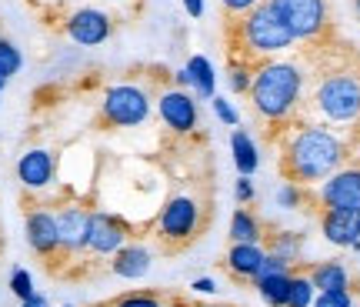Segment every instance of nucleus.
<instances>
[{
	"label": "nucleus",
	"mask_w": 360,
	"mask_h": 307,
	"mask_svg": "<svg viewBox=\"0 0 360 307\" xmlns=\"http://www.w3.org/2000/svg\"><path fill=\"white\" fill-rule=\"evenodd\" d=\"M314 297H317L314 281H310L307 274L294 270V277H290V291H287V304L283 307H310L314 304Z\"/></svg>",
	"instance_id": "25"
},
{
	"label": "nucleus",
	"mask_w": 360,
	"mask_h": 307,
	"mask_svg": "<svg viewBox=\"0 0 360 307\" xmlns=\"http://www.w3.org/2000/svg\"><path fill=\"white\" fill-rule=\"evenodd\" d=\"M307 94V74L297 61L283 57H267L254 61V80H250V107L260 117V124L267 127V137L274 141L287 124L297 120V111Z\"/></svg>",
	"instance_id": "3"
},
{
	"label": "nucleus",
	"mask_w": 360,
	"mask_h": 307,
	"mask_svg": "<svg viewBox=\"0 0 360 307\" xmlns=\"http://www.w3.org/2000/svg\"><path fill=\"white\" fill-rule=\"evenodd\" d=\"M7 287H11V294L17 297V301H27V297L37 294V291H34V274H30L27 268H13Z\"/></svg>",
	"instance_id": "27"
},
{
	"label": "nucleus",
	"mask_w": 360,
	"mask_h": 307,
	"mask_svg": "<svg viewBox=\"0 0 360 307\" xmlns=\"http://www.w3.org/2000/svg\"><path fill=\"white\" fill-rule=\"evenodd\" d=\"M257 4H264V0H220V7L231 13V17H237V13H247V11H254Z\"/></svg>",
	"instance_id": "33"
},
{
	"label": "nucleus",
	"mask_w": 360,
	"mask_h": 307,
	"mask_svg": "<svg viewBox=\"0 0 360 307\" xmlns=\"http://www.w3.org/2000/svg\"><path fill=\"white\" fill-rule=\"evenodd\" d=\"M310 307H354V291H317Z\"/></svg>",
	"instance_id": "30"
},
{
	"label": "nucleus",
	"mask_w": 360,
	"mask_h": 307,
	"mask_svg": "<svg viewBox=\"0 0 360 307\" xmlns=\"http://www.w3.org/2000/svg\"><path fill=\"white\" fill-rule=\"evenodd\" d=\"M264 251L274 257H281L283 264H290L294 268L297 261H300V251H304V241H300V234L294 230H274L264 237Z\"/></svg>",
	"instance_id": "23"
},
{
	"label": "nucleus",
	"mask_w": 360,
	"mask_h": 307,
	"mask_svg": "<svg viewBox=\"0 0 360 307\" xmlns=\"http://www.w3.org/2000/svg\"><path fill=\"white\" fill-rule=\"evenodd\" d=\"M191 307H224V304H191Z\"/></svg>",
	"instance_id": "40"
},
{
	"label": "nucleus",
	"mask_w": 360,
	"mask_h": 307,
	"mask_svg": "<svg viewBox=\"0 0 360 307\" xmlns=\"http://www.w3.org/2000/svg\"><path fill=\"white\" fill-rule=\"evenodd\" d=\"M231 157H233V164H237V170H240V177H250V174L260 167L257 144H254V137H250L244 127H233V134H231Z\"/></svg>",
	"instance_id": "19"
},
{
	"label": "nucleus",
	"mask_w": 360,
	"mask_h": 307,
	"mask_svg": "<svg viewBox=\"0 0 360 307\" xmlns=\"http://www.w3.org/2000/svg\"><path fill=\"white\" fill-rule=\"evenodd\" d=\"M157 117L164 120V127L177 137H191L200 127V111L193 101L191 90L184 87H167L157 94Z\"/></svg>",
	"instance_id": "8"
},
{
	"label": "nucleus",
	"mask_w": 360,
	"mask_h": 307,
	"mask_svg": "<svg viewBox=\"0 0 360 307\" xmlns=\"http://www.w3.org/2000/svg\"><path fill=\"white\" fill-rule=\"evenodd\" d=\"M191 287L197 291V294H214V291H217V284H214V277H197V281H193Z\"/></svg>",
	"instance_id": "34"
},
{
	"label": "nucleus",
	"mask_w": 360,
	"mask_h": 307,
	"mask_svg": "<svg viewBox=\"0 0 360 307\" xmlns=\"http://www.w3.org/2000/svg\"><path fill=\"white\" fill-rule=\"evenodd\" d=\"M210 104H214V114H217L224 127H240V114H237V107L227 97H210Z\"/></svg>",
	"instance_id": "31"
},
{
	"label": "nucleus",
	"mask_w": 360,
	"mask_h": 307,
	"mask_svg": "<svg viewBox=\"0 0 360 307\" xmlns=\"http://www.w3.org/2000/svg\"><path fill=\"white\" fill-rule=\"evenodd\" d=\"M307 277L314 281L317 291H347L350 287V270L340 261H321L307 270Z\"/></svg>",
	"instance_id": "20"
},
{
	"label": "nucleus",
	"mask_w": 360,
	"mask_h": 307,
	"mask_svg": "<svg viewBox=\"0 0 360 307\" xmlns=\"http://www.w3.org/2000/svg\"><path fill=\"white\" fill-rule=\"evenodd\" d=\"M290 277L294 270H277V274H260L254 287H257L260 301L267 307H283L287 304V291H290Z\"/></svg>",
	"instance_id": "22"
},
{
	"label": "nucleus",
	"mask_w": 360,
	"mask_h": 307,
	"mask_svg": "<svg viewBox=\"0 0 360 307\" xmlns=\"http://www.w3.org/2000/svg\"><path fill=\"white\" fill-rule=\"evenodd\" d=\"M294 44V34L277 20V13L270 11L267 4H257L254 11L231 17V27H227V54L244 57V61L281 57Z\"/></svg>",
	"instance_id": "4"
},
{
	"label": "nucleus",
	"mask_w": 360,
	"mask_h": 307,
	"mask_svg": "<svg viewBox=\"0 0 360 307\" xmlns=\"http://www.w3.org/2000/svg\"><path fill=\"white\" fill-rule=\"evenodd\" d=\"M277 137H281L277 170H281V177L287 184H297V187L323 184L334 170L344 167V161H347V154H350L347 141L340 134H334L330 127H321V124L294 120Z\"/></svg>",
	"instance_id": "1"
},
{
	"label": "nucleus",
	"mask_w": 360,
	"mask_h": 307,
	"mask_svg": "<svg viewBox=\"0 0 360 307\" xmlns=\"http://www.w3.org/2000/svg\"><path fill=\"white\" fill-rule=\"evenodd\" d=\"M24 237L27 247L44 261H57L60 257V234H57V214L47 207H34L24 218Z\"/></svg>",
	"instance_id": "12"
},
{
	"label": "nucleus",
	"mask_w": 360,
	"mask_h": 307,
	"mask_svg": "<svg viewBox=\"0 0 360 307\" xmlns=\"http://www.w3.org/2000/svg\"><path fill=\"white\" fill-rule=\"evenodd\" d=\"M150 120V94L141 84H114L101 97V124L107 130L141 127Z\"/></svg>",
	"instance_id": "7"
},
{
	"label": "nucleus",
	"mask_w": 360,
	"mask_h": 307,
	"mask_svg": "<svg viewBox=\"0 0 360 307\" xmlns=\"http://www.w3.org/2000/svg\"><path fill=\"white\" fill-rule=\"evenodd\" d=\"M184 70L191 74V87L197 97H204V101L217 97V74H214V64L207 61L204 54H193Z\"/></svg>",
	"instance_id": "21"
},
{
	"label": "nucleus",
	"mask_w": 360,
	"mask_h": 307,
	"mask_svg": "<svg viewBox=\"0 0 360 307\" xmlns=\"http://www.w3.org/2000/svg\"><path fill=\"white\" fill-rule=\"evenodd\" d=\"M321 234L334 247L360 251V211H321Z\"/></svg>",
	"instance_id": "15"
},
{
	"label": "nucleus",
	"mask_w": 360,
	"mask_h": 307,
	"mask_svg": "<svg viewBox=\"0 0 360 307\" xmlns=\"http://www.w3.org/2000/svg\"><path fill=\"white\" fill-rule=\"evenodd\" d=\"M164 301L154 294V291H127V294H120L110 307H160Z\"/></svg>",
	"instance_id": "29"
},
{
	"label": "nucleus",
	"mask_w": 360,
	"mask_h": 307,
	"mask_svg": "<svg viewBox=\"0 0 360 307\" xmlns=\"http://www.w3.org/2000/svg\"><path fill=\"white\" fill-rule=\"evenodd\" d=\"M174 80H177V87H191V74H187V70H177V74H174Z\"/></svg>",
	"instance_id": "37"
},
{
	"label": "nucleus",
	"mask_w": 360,
	"mask_h": 307,
	"mask_svg": "<svg viewBox=\"0 0 360 307\" xmlns=\"http://www.w3.org/2000/svg\"><path fill=\"white\" fill-rule=\"evenodd\" d=\"M200 220H204V211L197 204V197L174 194L167 204L160 207V214H157L154 237L164 244V251H184V247H191L197 241Z\"/></svg>",
	"instance_id": "6"
},
{
	"label": "nucleus",
	"mask_w": 360,
	"mask_h": 307,
	"mask_svg": "<svg viewBox=\"0 0 360 307\" xmlns=\"http://www.w3.org/2000/svg\"><path fill=\"white\" fill-rule=\"evenodd\" d=\"M264 257H267L264 244H231L224 264H227V274H231L233 281L254 284V277H257L260 268H264Z\"/></svg>",
	"instance_id": "17"
},
{
	"label": "nucleus",
	"mask_w": 360,
	"mask_h": 307,
	"mask_svg": "<svg viewBox=\"0 0 360 307\" xmlns=\"http://www.w3.org/2000/svg\"><path fill=\"white\" fill-rule=\"evenodd\" d=\"M7 84H11V74H7V70L0 67V94H4V87H7Z\"/></svg>",
	"instance_id": "38"
},
{
	"label": "nucleus",
	"mask_w": 360,
	"mask_h": 307,
	"mask_svg": "<svg viewBox=\"0 0 360 307\" xmlns=\"http://www.w3.org/2000/svg\"><path fill=\"white\" fill-rule=\"evenodd\" d=\"M204 0H184V11H187V17H193V20H197V17H204Z\"/></svg>",
	"instance_id": "35"
},
{
	"label": "nucleus",
	"mask_w": 360,
	"mask_h": 307,
	"mask_svg": "<svg viewBox=\"0 0 360 307\" xmlns=\"http://www.w3.org/2000/svg\"><path fill=\"white\" fill-rule=\"evenodd\" d=\"M233 197H237V204L240 207H247L254 197H257V191H254V180L250 177H240L237 180V187H233Z\"/></svg>",
	"instance_id": "32"
},
{
	"label": "nucleus",
	"mask_w": 360,
	"mask_h": 307,
	"mask_svg": "<svg viewBox=\"0 0 360 307\" xmlns=\"http://www.w3.org/2000/svg\"><path fill=\"white\" fill-rule=\"evenodd\" d=\"M267 237V224L250 211V207H237L231 214V241L233 244H264Z\"/></svg>",
	"instance_id": "18"
},
{
	"label": "nucleus",
	"mask_w": 360,
	"mask_h": 307,
	"mask_svg": "<svg viewBox=\"0 0 360 307\" xmlns=\"http://www.w3.org/2000/svg\"><path fill=\"white\" fill-rule=\"evenodd\" d=\"M307 187H297V184H287L283 180L281 187H277V204L283 207V211H300V207L307 204Z\"/></svg>",
	"instance_id": "28"
},
{
	"label": "nucleus",
	"mask_w": 360,
	"mask_h": 307,
	"mask_svg": "<svg viewBox=\"0 0 360 307\" xmlns=\"http://www.w3.org/2000/svg\"><path fill=\"white\" fill-rule=\"evenodd\" d=\"M57 177V157H53L47 147H27L20 157H17V180L24 191H47Z\"/></svg>",
	"instance_id": "14"
},
{
	"label": "nucleus",
	"mask_w": 360,
	"mask_h": 307,
	"mask_svg": "<svg viewBox=\"0 0 360 307\" xmlns=\"http://www.w3.org/2000/svg\"><path fill=\"white\" fill-rule=\"evenodd\" d=\"M321 211H360V164L340 167L317 191Z\"/></svg>",
	"instance_id": "10"
},
{
	"label": "nucleus",
	"mask_w": 360,
	"mask_h": 307,
	"mask_svg": "<svg viewBox=\"0 0 360 307\" xmlns=\"http://www.w3.org/2000/svg\"><path fill=\"white\" fill-rule=\"evenodd\" d=\"M64 34L77 47H101L114 34V17L101 7H77L74 13H67Z\"/></svg>",
	"instance_id": "9"
},
{
	"label": "nucleus",
	"mask_w": 360,
	"mask_h": 307,
	"mask_svg": "<svg viewBox=\"0 0 360 307\" xmlns=\"http://www.w3.org/2000/svg\"><path fill=\"white\" fill-rule=\"evenodd\" d=\"M310 104L327 124H360V61L330 40L314 44Z\"/></svg>",
	"instance_id": "2"
},
{
	"label": "nucleus",
	"mask_w": 360,
	"mask_h": 307,
	"mask_svg": "<svg viewBox=\"0 0 360 307\" xmlns=\"http://www.w3.org/2000/svg\"><path fill=\"white\" fill-rule=\"evenodd\" d=\"M57 214V234H60V257L87 254L90 237V211L80 204H64Z\"/></svg>",
	"instance_id": "13"
},
{
	"label": "nucleus",
	"mask_w": 360,
	"mask_h": 307,
	"mask_svg": "<svg viewBox=\"0 0 360 307\" xmlns=\"http://www.w3.org/2000/svg\"><path fill=\"white\" fill-rule=\"evenodd\" d=\"M264 4L294 34V40H304V44L330 40V30H334L330 0H264Z\"/></svg>",
	"instance_id": "5"
},
{
	"label": "nucleus",
	"mask_w": 360,
	"mask_h": 307,
	"mask_svg": "<svg viewBox=\"0 0 360 307\" xmlns=\"http://www.w3.org/2000/svg\"><path fill=\"white\" fill-rule=\"evenodd\" d=\"M250 80H254V61H244V57L227 54V84H231L233 94H247V90H250Z\"/></svg>",
	"instance_id": "24"
},
{
	"label": "nucleus",
	"mask_w": 360,
	"mask_h": 307,
	"mask_svg": "<svg viewBox=\"0 0 360 307\" xmlns=\"http://www.w3.org/2000/svg\"><path fill=\"white\" fill-rule=\"evenodd\" d=\"M20 307H47V297L34 294V297H27V301H20Z\"/></svg>",
	"instance_id": "36"
},
{
	"label": "nucleus",
	"mask_w": 360,
	"mask_h": 307,
	"mask_svg": "<svg viewBox=\"0 0 360 307\" xmlns=\"http://www.w3.org/2000/svg\"><path fill=\"white\" fill-rule=\"evenodd\" d=\"M150 268H154L150 247L147 244H134V241L124 244L114 254V261H110V270H114V277H120V281H141V277L150 274Z\"/></svg>",
	"instance_id": "16"
},
{
	"label": "nucleus",
	"mask_w": 360,
	"mask_h": 307,
	"mask_svg": "<svg viewBox=\"0 0 360 307\" xmlns=\"http://www.w3.org/2000/svg\"><path fill=\"white\" fill-rule=\"evenodd\" d=\"M354 307H360V304H357V301H354Z\"/></svg>",
	"instance_id": "42"
},
{
	"label": "nucleus",
	"mask_w": 360,
	"mask_h": 307,
	"mask_svg": "<svg viewBox=\"0 0 360 307\" xmlns=\"http://www.w3.org/2000/svg\"><path fill=\"white\" fill-rule=\"evenodd\" d=\"M354 11H357V20H360V0H354Z\"/></svg>",
	"instance_id": "39"
},
{
	"label": "nucleus",
	"mask_w": 360,
	"mask_h": 307,
	"mask_svg": "<svg viewBox=\"0 0 360 307\" xmlns=\"http://www.w3.org/2000/svg\"><path fill=\"white\" fill-rule=\"evenodd\" d=\"M64 307H74V304H64Z\"/></svg>",
	"instance_id": "43"
},
{
	"label": "nucleus",
	"mask_w": 360,
	"mask_h": 307,
	"mask_svg": "<svg viewBox=\"0 0 360 307\" xmlns=\"http://www.w3.org/2000/svg\"><path fill=\"white\" fill-rule=\"evenodd\" d=\"M0 67L11 77L24 70V54H20V47H17L11 37H0Z\"/></svg>",
	"instance_id": "26"
},
{
	"label": "nucleus",
	"mask_w": 360,
	"mask_h": 307,
	"mask_svg": "<svg viewBox=\"0 0 360 307\" xmlns=\"http://www.w3.org/2000/svg\"><path fill=\"white\" fill-rule=\"evenodd\" d=\"M130 241V224L110 211H90V237L87 251L94 257H114Z\"/></svg>",
	"instance_id": "11"
},
{
	"label": "nucleus",
	"mask_w": 360,
	"mask_h": 307,
	"mask_svg": "<svg viewBox=\"0 0 360 307\" xmlns=\"http://www.w3.org/2000/svg\"><path fill=\"white\" fill-rule=\"evenodd\" d=\"M160 307H184V304H180V301H177V304H160Z\"/></svg>",
	"instance_id": "41"
}]
</instances>
